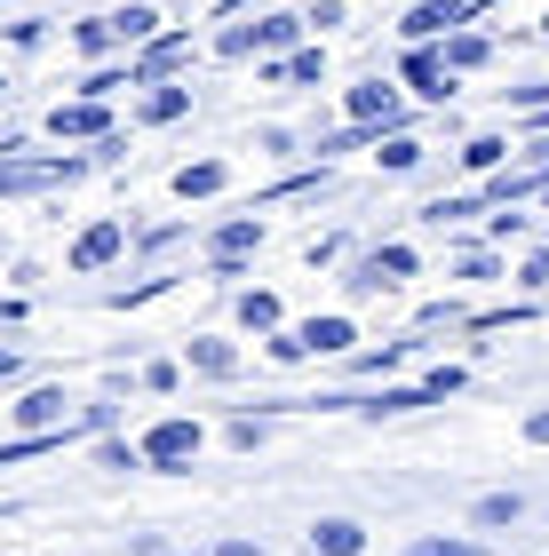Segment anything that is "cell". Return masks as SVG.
Wrapping results in <instances>:
<instances>
[{
    "mask_svg": "<svg viewBox=\"0 0 549 556\" xmlns=\"http://www.w3.org/2000/svg\"><path fill=\"white\" fill-rule=\"evenodd\" d=\"M96 160L80 151V160H64V151H48V160H0V199H33V191H64L80 184Z\"/></svg>",
    "mask_w": 549,
    "mask_h": 556,
    "instance_id": "obj_1",
    "label": "cell"
},
{
    "mask_svg": "<svg viewBox=\"0 0 549 556\" xmlns=\"http://www.w3.org/2000/svg\"><path fill=\"white\" fill-rule=\"evenodd\" d=\"M342 112H351V128H366L374 143L407 128V88H390V80H359V88H342Z\"/></svg>",
    "mask_w": 549,
    "mask_h": 556,
    "instance_id": "obj_2",
    "label": "cell"
},
{
    "mask_svg": "<svg viewBox=\"0 0 549 556\" xmlns=\"http://www.w3.org/2000/svg\"><path fill=\"white\" fill-rule=\"evenodd\" d=\"M199 445H208V438H199V421L167 414V421H152V429L136 438V462H144V469H191Z\"/></svg>",
    "mask_w": 549,
    "mask_h": 556,
    "instance_id": "obj_3",
    "label": "cell"
},
{
    "mask_svg": "<svg viewBox=\"0 0 549 556\" xmlns=\"http://www.w3.org/2000/svg\"><path fill=\"white\" fill-rule=\"evenodd\" d=\"M478 9H486V0H414V9L398 16V33H407V48H438L446 33H462Z\"/></svg>",
    "mask_w": 549,
    "mask_h": 556,
    "instance_id": "obj_4",
    "label": "cell"
},
{
    "mask_svg": "<svg viewBox=\"0 0 549 556\" xmlns=\"http://www.w3.org/2000/svg\"><path fill=\"white\" fill-rule=\"evenodd\" d=\"M128 255V215H96L80 239H72V255H64V270H80V278H96L104 263H120Z\"/></svg>",
    "mask_w": 549,
    "mask_h": 556,
    "instance_id": "obj_5",
    "label": "cell"
},
{
    "mask_svg": "<svg viewBox=\"0 0 549 556\" xmlns=\"http://www.w3.org/2000/svg\"><path fill=\"white\" fill-rule=\"evenodd\" d=\"M48 136H57V143H104V136H120V119H112V104H88V96H72V104L48 112Z\"/></svg>",
    "mask_w": 549,
    "mask_h": 556,
    "instance_id": "obj_6",
    "label": "cell"
},
{
    "mask_svg": "<svg viewBox=\"0 0 549 556\" xmlns=\"http://www.w3.org/2000/svg\"><path fill=\"white\" fill-rule=\"evenodd\" d=\"M184 64H191V33H160L152 48L128 56V88H160V80H176Z\"/></svg>",
    "mask_w": 549,
    "mask_h": 556,
    "instance_id": "obj_7",
    "label": "cell"
},
{
    "mask_svg": "<svg viewBox=\"0 0 549 556\" xmlns=\"http://www.w3.org/2000/svg\"><path fill=\"white\" fill-rule=\"evenodd\" d=\"M295 350H303V358H351V350H359V318L351 311L303 318V326H295Z\"/></svg>",
    "mask_w": 549,
    "mask_h": 556,
    "instance_id": "obj_8",
    "label": "cell"
},
{
    "mask_svg": "<svg viewBox=\"0 0 549 556\" xmlns=\"http://www.w3.org/2000/svg\"><path fill=\"white\" fill-rule=\"evenodd\" d=\"M255 247H263V215H223L215 231H208V263H215L223 278H232L247 255H255Z\"/></svg>",
    "mask_w": 549,
    "mask_h": 556,
    "instance_id": "obj_9",
    "label": "cell"
},
{
    "mask_svg": "<svg viewBox=\"0 0 549 556\" xmlns=\"http://www.w3.org/2000/svg\"><path fill=\"white\" fill-rule=\"evenodd\" d=\"M398 80H407V96H422V104H438V112L454 104V88H462L454 72L438 64V48H407V64H398Z\"/></svg>",
    "mask_w": 549,
    "mask_h": 556,
    "instance_id": "obj_10",
    "label": "cell"
},
{
    "mask_svg": "<svg viewBox=\"0 0 549 556\" xmlns=\"http://www.w3.org/2000/svg\"><path fill=\"white\" fill-rule=\"evenodd\" d=\"M438 64L454 72V80H470V72H486V64H494V40L478 33V24H462V33H446V40H438Z\"/></svg>",
    "mask_w": 549,
    "mask_h": 556,
    "instance_id": "obj_11",
    "label": "cell"
},
{
    "mask_svg": "<svg viewBox=\"0 0 549 556\" xmlns=\"http://www.w3.org/2000/svg\"><path fill=\"white\" fill-rule=\"evenodd\" d=\"M184 112H191V88H184V80H160V88L136 96V119H144V128H176Z\"/></svg>",
    "mask_w": 549,
    "mask_h": 556,
    "instance_id": "obj_12",
    "label": "cell"
},
{
    "mask_svg": "<svg viewBox=\"0 0 549 556\" xmlns=\"http://www.w3.org/2000/svg\"><path fill=\"white\" fill-rule=\"evenodd\" d=\"M160 33H167V16L152 9V0H128V9H120V16H112V40H120V48H128V56H136V48H152Z\"/></svg>",
    "mask_w": 549,
    "mask_h": 556,
    "instance_id": "obj_13",
    "label": "cell"
},
{
    "mask_svg": "<svg viewBox=\"0 0 549 556\" xmlns=\"http://www.w3.org/2000/svg\"><path fill=\"white\" fill-rule=\"evenodd\" d=\"M184 358H191V374H208V382H239V350L223 334H191Z\"/></svg>",
    "mask_w": 549,
    "mask_h": 556,
    "instance_id": "obj_14",
    "label": "cell"
},
{
    "mask_svg": "<svg viewBox=\"0 0 549 556\" xmlns=\"http://www.w3.org/2000/svg\"><path fill=\"white\" fill-rule=\"evenodd\" d=\"M311 556H366V525L359 517H319L311 525Z\"/></svg>",
    "mask_w": 549,
    "mask_h": 556,
    "instance_id": "obj_15",
    "label": "cell"
},
{
    "mask_svg": "<svg viewBox=\"0 0 549 556\" xmlns=\"http://www.w3.org/2000/svg\"><path fill=\"white\" fill-rule=\"evenodd\" d=\"M295 40H303V16H287V9H271V16H255V56H263V64H279V56H295Z\"/></svg>",
    "mask_w": 549,
    "mask_h": 556,
    "instance_id": "obj_16",
    "label": "cell"
},
{
    "mask_svg": "<svg viewBox=\"0 0 549 556\" xmlns=\"http://www.w3.org/2000/svg\"><path fill=\"white\" fill-rule=\"evenodd\" d=\"M223 184H232V167H223V160H184L176 175H167V191H176V199H215Z\"/></svg>",
    "mask_w": 549,
    "mask_h": 556,
    "instance_id": "obj_17",
    "label": "cell"
},
{
    "mask_svg": "<svg viewBox=\"0 0 549 556\" xmlns=\"http://www.w3.org/2000/svg\"><path fill=\"white\" fill-rule=\"evenodd\" d=\"M279 294H271V287H247L239 294V326H247V334H279Z\"/></svg>",
    "mask_w": 549,
    "mask_h": 556,
    "instance_id": "obj_18",
    "label": "cell"
},
{
    "mask_svg": "<svg viewBox=\"0 0 549 556\" xmlns=\"http://www.w3.org/2000/svg\"><path fill=\"white\" fill-rule=\"evenodd\" d=\"M374 160H383V175H414L422 160H431V151H422V136H407V128H398V136H383V143H374Z\"/></svg>",
    "mask_w": 549,
    "mask_h": 556,
    "instance_id": "obj_19",
    "label": "cell"
},
{
    "mask_svg": "<svg viewBox=\"0 0 549 556\" xmlns=\"http://www.w3.org/2000/svg\"><path fill=\"white\" fill-rule=\"evenodd\" d=\"M366 270L383 278V287H398V278H414V270H422V255H414L407 239H390V247H374V255H366Z\"/></svg>",
    "mask_w": 549,
    "mask_h": 556,
    "instance_id": "obj_20",
    "label": "cell"
},
{
    "mask_svg": "<svg viewBox=\"0 0 549 556\" xmlns=\"http://www.w3.org/2000/svg\"><path fill=\"white\" fill-rule=\"evenodd\" d=\"M462 167H470V175H502V167H510V143H502V136H470V143H462Z\"/></svg>",
    "mask_w": 549,
    "mask_h": 556,
    "instance_id": "obj_21",
    "label": "cell"
},
{
    "mask_svg": "<svg viewBox=\"0 0 549 556\" xmlns=\"http://www.w3.org/2000/svg\"><path fill=\"white\" fill-rule=\"evenodd\" d=\"M72 48H80V56H96V64H104L112 48H120V40H112V16H80V24H72Z\"/></svg>",
    "mask_w": 549,
    "mask_h": 556,
    "instance_id": "obj_22",
    "label": "cell"
},
{
    "mask_svg": "<svg viewBox=\"0 0 549 556\" xmlns=\"http://www.w3.org/2000/svg\"><path fill=\"white\" fill-rule=\"evenodd\" d=\"M517 517H526V501H517V493H486L478 509H470V525H486V533H494V525H517Z\"/></svg>",
    "mask_w": 549,
    "mask_h": 556,
    "instance_id": "obj_23",
    "label": "cell"
},
{
    "mask_svg": "<svg viewBox=\"0 0 549 556\" xmlns=\"http://www.w3.org/2000/svg\"><path fill=\"white\" fill-rule=\"evenodd\" d=\"M470 215H478V191H454V199H431V207H422V223H438V231L446 223H470Z\"/></svg>",
    "mask_w": 549,
    "mask_h": 556,
    "instance_id": "obj_24",
    "label": "cell"
},
{
    "mask_svg": "<svg viewBox=\"0 0 549 556\" xmlns=\"http://www.w3.org/2000/svg\"><path fill=\"white\" fill-rule=\"evenodd\" d=\"M407 556H486V548L462 533H422V541H407Z\"/></svg>",
    "mask_w": 549,
    "mask_h": 556,
    "instance_id": "obj_25",
    "label": "cell"
},
{
    "mask_svg": "<svg viewBox=\"0 0 549 556\" xmlns=\"http://www.w3.org/2000/svg\"><path fill=\"white\" fill-rule=\"evenodd\" d=\"M454 278H502V255H494V247H462V255H454Z\"/></svg>",
    "mask_w": 549,
    "mask_h": 556,
    "instance_id": "obj_26",
    "label": "cell"
},
{
    "mask_svg": "<svg viewBox=\"0 0 549 556\" xmlns=\"http://www.w3.org/2000/svg\"><path fill=\"white\" fill-rule=\"evenodd\" d=\"M96 469L128 477V469H144V462H136V445H128V438H104V445H96Z\"/></svg>",
    "mask_w": 549,
    "mask_h": 556,
    "instance_id": "obj_27",
    "label": "cell"
},
{
    "mask_svg": "<svg viewBox=\"0 0 549 556\" xmlns=\"http://www.w3.org/2000/svg\"><path fill=\"white\" fill-rule=\"evenodd\" d=\"M215 56H223V64L255 56V24H232V33H215Z\"/></svg>",
    "mask_w": 549,
    "mask_h": 556,
    "instance_id": "obj_28",
    "label": "cell"
},
{
    "mask_svg": "<svg viewBox=\"0 0 549 556\" xmlns=\"http://www.w3.org/2000/svg\"><path fill=\"white\" fill-rule=\"evenodd\" d=\"M517 287H526V294H541V287H549V247H534V255L517 263Z\"/></svg>",
    "mask_w": 549,
    "mask_h": 556,
    "instance_id": "obj_29",
    "label": "cell"
},
{
    "mask_svg": "<svg viewBox=\"0 0 549 556\" xmlns=\"http://www.w3.org/2000/svg\"><path fill=\"white\" fill-rule=\"evenodd\" d=\"M232 445H239V453H255V445H263V421H255V414H239V421H232Z\"/></svg>",
    "mask_w": 549,
    "mask_h": 556,
    "instance_id": "obj_30",
    "label": "cell"
},
{
    "mask_svg": "<svg viewBox=\"0 0 549 556\" xmlns=\"http://www.w3.org/2000/svg\"><path fill=\"white\" fill-rule=\"evenodd\" d=\"M303 24H319V33H327V24H342V0H311V16Z\"/></svg>",
    "mask_w": 549,
    "mask_h": 556,
    "instance_id": "obj_31",
    "label": "cell"
},
{
    "mask_svg": "<svg viewBox=\"0 0 549 556\" xmlns=\"http://www.w3.org/2000/svg\"><path fill=\"white\" fill-rule=\"evenodd\" d=\"M526 445H549V406H534V414H526Z\"/></svg>",
    "mask_w": 549,
    "mask_h": 556,
    "instance_id": "obj_32",
    "label": "cell"
},
{
    "mask_svg": "<svg viewBox=\"0 0 549 556\" xmlns=\"http://www.w3.org/2000/svg\"><path fill=\"white\" fill-rule=\"evenodd\" d=\"M9 374H16V350H0V382H9Z\"/></svg>",
    "mask_w": 549,
    "mask_h": 556,
    "instance_id": "obj_33",
    "label": "cell"
},
{
    "mask_svg": "<svg viewBox=\"0 0 549 556\" xmlns=\"http://www.w3.org/2000/svg\"><path fill=\"white\" fill-rule=\"evenodd\" d=\"M534 199H541V207H549V184H541V191H534Z\"/></svg>",
    "mask_w": 549,
    "mask_h": 556,
    "instance_id": "obj_34",
    "label": "cell"
},
{
    "mask_svg": "<svg viewBox=\"0 0 549 556\" xmlns=\"http://www.w3.org/2000/svg\"><path fill=\"white\" fill-rule=\"evenodd\" d=\"M541 40H549V16H541Z\"/></svg>",
    "mask_w": 549,
    "mask_h": 556,
    "instance_id": "obj_35",
    "label": "cell"
},
{
    "mask_svg": "<svg viewBox=\"0 0 549 556\" xmlns=\"http://www.w3.org/2000/svg\"><path fill=\"white\" fill-rule=\"evenodd\" d=\"M0 9H16V0H0Z\"/></svg>",
    "mask_w": 549,
    "mask_h": 556,
    "instance_id": "obj_36",
    "label": "cell"
},
{
    "mask_svg": "<svg viewBox=\"0 0 549 556\" xmlns=\"http://www.w3.org/2000/svg\"><path fill=\"white\" fill-rule=\"evenodd\" d=\"M184 556H191V548H184Z\"/></svg>",
    "mask_w": 549,
    "mask_h": 556,
    "instance_id": "obj_37",
    "label": "cell"
}]
</instances>
